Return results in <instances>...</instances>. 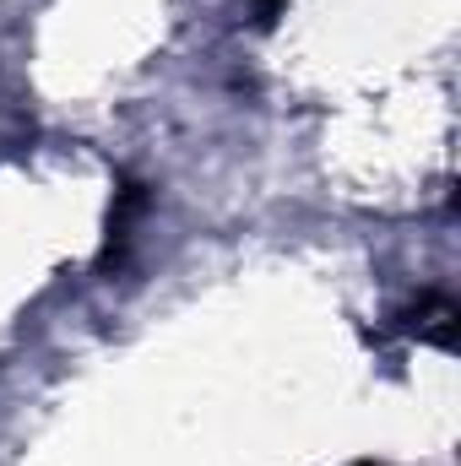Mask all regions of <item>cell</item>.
I'll return each instance as SVG.
<instances>
[{"label":"cell","instance_id":"cell-2","mask_svg":"<svg viewBox=\"0 0 461 466\" xmlns=\"http://www.w3.org/2000/svg\"><path fill=\"white\" fill-rule=\"evenodd\" d=\"M353 466H374V461H353Z\"/></svg>","mask_w":461,"mask_h":466},{"label":"cell","instance_id":"cell-1","mask_svg":"<svg viewBox=\"0 0 461 466\" xmlns=\"http://www.w3.org/2000/svg\"><path fill=\"white\" fill-rule=\"evenodd\" d=\"M277 5H282V0H261V11H277Z\"/></svg>","mask_w":461,"mask_h":466}]
</instances>
